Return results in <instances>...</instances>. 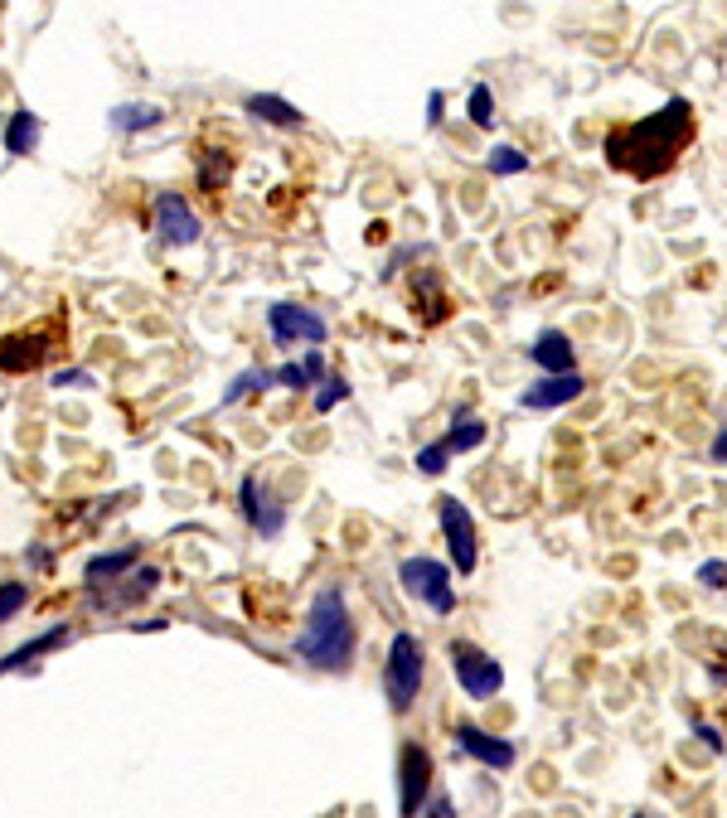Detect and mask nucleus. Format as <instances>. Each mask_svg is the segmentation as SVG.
<instances>
[{
	"instance_id": "7ed1b4c3",
	"label": "nucleus",
	"mask_w": 727,
	"mask_h": 818,
	"mask_svg": "<svg viewBox=\"0 0 727 818\" xmlns=\"http://www.w3.org/2000/svg\"><path fill=\"white\" fill-rule=\"evenodd\" d=\"M384 688H388V708L398 716L418 708V692H422V640L408 630L394 635L384 659Z\"/></svg>"
},
{
	"instance_id": "c756f323",
	"label": "nucleus",
	"mask_w": 727,
	"mask_h": 818,
	"mask_svg": "<svg viewBox=\"0 0 727 818\" xmlns=\"http://www.w3.org/2000/svg\"><path fill=\"white\" fill-rule=\"evenodd\" d=\"M277 383H282V388H316V383H310V378H306V368H301V364H282V368H277Z\"/></svg>"
},
{
	"instance_id": "473e14b6",
	"label": "nucleus",
	"mask_w": 727,
	"mask_h": 818,
	"mask_svg": "<svg viewBox=\"0 0 727 818\" xmlns=\"http://www.w3.org/2000/svg\"><path fill=\"white\" fill-rule=\"evenodd\" d=\"M25 567L30 571H49L54 567V553H49V547H39V543H30L25 547Z\"/></svg>"
},
{
	"instance_id": "412c9836",
	"label": "nucleus",
	"mask_w": 727,
	"mask_h": 818,
	"mask_svg": "<svg viewBox=\"0 0 727 818\" xmlns=\"http://www.w3.org/2000/svg\"><path fill=\"white\" fill-rule=\"evenodd\" d=\"M480 441H485V422H480L476 412H456L452 431H446V446H452V451H476Z\"/></svg>"
},
{
	"instance_id": "a878e982",
	"label": "nucleus",
	"mask_w": 727,
	"mask_h": 818,
	"mask_svg": "<svg viewBox=\"0 0 727 818\" xmlns=\"http://www.w3.org/2000/svg\"><path fill=\"white\" fill-rule=\"evenodd\" d=\"M316 388H320V392H316V398H310V402H316V412H335V407H340V402H350V383H344L340 374L320 378Z\"/></svg>"
},
{
	"instance_id": "393cba45",
	"label": "nucleus",
	"mask_w": 727,
	"mask_h": 818,
	"mask_svg": "<svg viewBox=\"0 0 727 818\" xmlns=\"http://www.w3.org/2000/svg\"><path fill=\"white\" fill-rule=\"evenodd\" d=\"M485 165H490V175H524L529 170V155H524L519 145H495Z\"/></svg>"
},
{
	"instance_id": "4be33fe9",
	"label": "nucleus",
	"mask_w": 727,
	"mask_h": 818,
	"mask_svg": "<svg viewBox=\"0 0 727 818\" xmlns=\"http://www.w3.org/2000/svg\"><path fill=\"white\" fill-rule=\"evenodd\" d=\"M272 383H277V374H272V368H248V374H238L228 388H223V407H233V402L253 398V392H267Z\"/></svg>"
},
{
	"instance_id": "39448f33",
	"label": "nucleus",
	"mask_w": 727,
	"mask_h": 818,
	"mask_svg": "<svg viewBox=\"0 0 727 818\" xmlns=\"http://www.w3.org/2000/svg\"><path fill=\"white\" fill-rule=\"evenodd\" d=\"M452 668H456V683L466 688V698H476V702H490L500 688H505V668L495 664V659L485 654L480 644L471 640H452Z\"/></svg>"
},
{
	"instance_id": "2f4dec72",
	"label": "nucleus",
	"mask_w": 727,
	"mask_h": 818,
	"mask_svg": "<svg viewBox=\"0 0 727 818\" xmlns=\"http://www.w3.org/2000/svg\"><path fill=\"white\" fill-rule=\"evenodd\" d=\"M699 581H703V586H713V591H723L727 586V562H718V557H713V562H703L699 567Z\"/></svg>"
},
{
	"instance_id": "9b49d317",
	"label": "nucleus",
	"mask_w": 727,
	"mask_h": 818,
	"mask_svg": "<svg viewBox=\"0 0 727 818\" xmlns=\"http://www.w3.org/2000/svg\"><path fill=\"white\" fill-rule=\"evenodd\" d=\"M582 392H587V378L577 374H543L533 388H524L519 392V407H529V412H553V407H567V402H577Z\"/></svg>"
},
{
	"instance_id": "cd10ccee",
	"label": "nucleus",
	"mask_w": 727,
	"mask_h": 818,
	"mask_svg": "<svg viewBox=\"0 0 727 818\" xmlns=\"http://www.w3.org/2000/svg\"><path fill=\"white\" fill-rule=\"evenodd\" d=\"M228 175H233V161H228V155H219V151H209L204 165H199V185H204V189L228 185Z\"/></svg>"
},
{
	"instance_id": "9d476101",
	"label": "nucleus",
	"mask_w": 727,
	"mask_h": 818,
	"mask_svg": "<svg viewBox=\"0 0 727 818\" xmlns=\"http://www.w3.org/2000/svg\"><path fill=\"white\" fill-rule=\"evenodd\" d=\"M155 233L165 248H195L204 223L185 204V194H155Z\"/></svg>"
},
{
	"instance_id": "1a4fd4ad",
	"label": "nucleus",
	"mask_w": 727,
	"mask_h": 818,
	"mask_svg": "<svg viewBox=\"0 0 727 818\" xmlns=\"http://www.w3.org/2000/svg\"><path fill=\"white\" fill-rule=\"evenodd\" d=\"M432 794V756L427 746L408 742L398 756V809L402 814H422V804H427Z\"/></svg>"
},
{
	"instance_id": "e433bc0d",
	"label": "nucleus",
	"mask_w": 727,
	"mask_h": 818,
	"mask_svg": "<svg viewBox=\"0 0 727 818\" xmlns=\"http://www.w3.org/2000/svg\"><path fill=\"white\" fill-rule=\"evenodd\" d=\"M708 461H713V465H727V427H723L718 436H713V446H708Z\"/></svg>"
},
{
	"instance_id": "b1692460",
	"label": "nucleus",
	"mask_w": 727,
	"mask_h": 818,
	"mask_svg": "<svg viewBox=\"0 0 727 818\" xmlns=\"http://www.w3.org/2000/svg\"><path fill=\"white\" fill-rule=\"evenodd\" d=\"M466 111H471V121L480 131H490V127H495V93H490L485 83H476L471 97H466Z\"/></svg>"
},
{
	"instance_id": "4468645a",
	"label": "nucleus",
	"mask_w": 727,
	"mask_h": 818,
	"mask_svg": "<svg viewBox=\"0 0 727 818\" xmlns=\"http://www.w3.org/2000/svg\"><path fill=\"white\" fill-rule=\"evenodd\" d=\"M63 644H73V625H54V630L35 635V640H25L20 649H10V654L0 659V678H5V674H15V668L39 664V659L49 654V649H63Z\"/></svg>"
},
{
	"instance_id": "5701e85b",
	"label": "nucleus",
	"mask_w": 727,
	"mask_h": 818,
	"mask_svg": "<svg viewBox=\"0 0 727 818\" xmlns=\"http://www.w3.org/2000/svg\"><path fill=\"white\" fill-rule=\"evenodd\" d=\"M412 296L427 306V320H442V316H446V296H442V282H436V272H422L418 282H412Z\"/></svg>"
},
{
	"instance_id": "4c0bfd02",
	"label": "nucleus",
	"mask_w": 727,
	"mask_h": 818,
	"mask_svg": "<svg viewBox=\"0 0 727 818\" xmlns=\"http://www.w3.org/2000/svg\"><path fill=\"white\" fill-rule=\"evenodd\" d=\"M422 814H452V799H446V794H427V804H422Z\"/></svg>"
},
{
	"instance_id": "a211bd4d",
	"label": "nucleus",
	"mask_w": 727,
	"mask_h": 818,
	"mask_svg": "<svg viewBox=\"0 0 727 818\" xmlns=\"http://www.w3.org/2000/svg\"><path fill=\"white\" fill-rule=\"evenodd\" d=\"M243 111L257 121H267V127H301V107H291L286 97H277V93H253L248 103H243Z\"/></svg>"
},
{
	"instance_id": "ddd939ff",
	"label": "nucleus",
	"mask_w": 727,
	"mask_h": 818,
	"mask_svg": "<svg viewBox=\"0 0 727 818\" xmlns=\"http://www.w3.org/2000/svg\"><path fill=\"white\" fill-rule=\"evenodd\" d=\"M456 746H461L471 760H480V766H490V770H509L514 760H519V750H514L509 742H500V736L480 732V726H471V722L456 726Z\"/></svg>"
},
{
	"instance_id": "f704fd0d",
	"label": "nucleus",
	"mask_w": 727,
	"mask_h": 818,
	"mask_svg": "<svg viewBox=\"0 0 727 818\" xmlns=\"http://www.w3.org/2000/svg\"><path fill=\"white\" fill-rule=\"evenodd\" d=\"M446 121V93H432L427 97V127H442Z\"/></svg>"
},
{
	"instance_id": "bb28decb",
	"label": "nucleus",
	"mask_w": 727,
	"mask_h": 818,
	"mask_svg": "<svg viewBox=\"0 0 727 818\" xmlns=\"http://www.w3.org/2000/svg\"><path fill=\"white\" fill-rule=\"evenodd\" d=\"M25 605H30V586H25V581H0V625L15 620Z\"/></svg>"
},
{
	"instance_id": "423d86ee",
	"label": "nucleus",
	"mask_w": 727,
	"mask_h": 818,
	"mask_svg": "<svg viewBox=\"0 0 727 818\" xmlns=\"http://www.w3.org/2000/svg\"><path fill=\"white\" fill-rule=\"evenodd\" d=\"M436 523H442L446 553H452L456 571H461V577H471L476 562H480V553H476V519H471V509H466L461 499L442 495V499H436Z\"/></svg>"
},
{
	"instance_id": "2eb2a0df",
	"label": "nucleus",
	"mask_w": 727,
	"mask_h": 818,
	"mask_svg": "<svg viewBox=\"0 0 727 818\" xmlns=\"http://www.w3.org/2000/svg\"><path fill=\"white\" fill-rule=\"evenodd\" d=\"M137 557H141V547H117V553H97V557H87V562H83V581H87V591H103V586H112V581H121L131 567H137Z\"/></svg>"
},
{
	"instance_id": "58836bf2",
	"label": "nucleus",
	"mask_w": 727,
	"mask_h": 818,
	"mask_svg": "<svg viewBox=\"0 0 727 818\" xmlns=\"http://www.w3.org/2000/svg\"><path fill=\"white\" fill-rule=\"evenodd\" d=\"M165 625H171V620H131V630L141 635V630H165Z\"/></svg>"
},
{
	"instance_id": "c9c22d12",
	"label": "nucleus",
	"mask_w": 727,
	"mask_h": 818,
	"mask_svg": "<svg viewBox=\"0 0 727 818\" xmlns=\"http://www.w3.org/2000/svg\"><path fill=\"white\" fill-rule=\"evenodd\" d=\"M693 732H699V736H703V746H708V750H718V756H723V750H727V742H723V736H718V732H713V726H708V722H693Z\"/></svg>"
},
{
	"instance_id": "7c9ffc66",
	"label": "nucleus",
	"mask_w": 727,
	"mask_h": 818,
	"mask_svg": "<svg viewBox=\"0 0 727 818\" xmlns=\"http://www.w3.org/2000/svg\"><path fill=\"white\" fill-rule=\"evenodd\" d=\"M97 378L87 374V368H63V374H54V388H93Z\"/></svg>"
},
{
	"instance_id": "6e6552de",
	"label": "nucleus",
	"mask_w": 727,
	"mask_h": 818,
	"mask_svg": "<svg viewBox=\"0 0 727 818\" xmlns=\"http://www.w3.org/2000/svg\"><path fill=\"white\" fill-rule=\"evenodd\" d=\"M238 503H243V519L257 537H282L286 533V503L272 495L262 475H243L238 485Z\"/></svg>"
},
{
	"instance_id": "0eeeda50",
	"label": "nucleus",
	"mask_w": 727,
	"mask_h": 818,
	"mask_svg": "<svg viewBox=\"0 0 727 818\" xmlns=\"http://www.w3.org/2000/svg\"><path fill=\"white\" fill-rule=\"evenodd\" d=\"M267 330H272V344L277 349H291V344H326L330 340V324L326 316L306 306H291V300H277L267 310Z\"/></svg>"
},
{
	"instance_id": "aec40b11",
	"label": "nucleus",
	"mask_w": 727,
	"mask_h": 818,
	"mask_svg": "<svg viewBox=\"0 0 727 818\" xmlns=\"http://www.w3.org/2000/svg\"><path fill=\"white\" fill-rule=\"evenodd\" d=\"M39 131H44V121L30 107H20L15 117H10V127H5V151L10 155H30L39 145Z\"/></svg>"
},
{
	"instance_id": "6ab92c4d",
	"label": "nucleus",
	"mask_w": 727,
	"mask_h": 818,
	"mask_svg": "<svg viewBox=\"0 0 727 818\" xmlns=\"http://www.w3.org/2000/svg\"><path fill=\"white\" fill-rule=\"evenodd\" d=\"M161 117H165V111L155 107V103H121V107L107 111L112 131H121V137H131V131H151Z\"/></svg>"
},
{
	"instance_id": "c85d7f7f",
	"label": "nucleus",
	"mask_w": 727,
	"mask_h": 818,
	"mask_svg": "<svg viewBox=\"0 0 727 818\" xmlns=\"http://www.w3.org/2000/svg\"><path fill=\"white\" fill-rule=\"evenodd\" d=\"M446 461H452V446H446V441L422 446V451H418V470H422V475H442Z\"/></svg>"
},
{
	"instance_id": "f3484780",
	"label": "nucleus",
	"mask_w": 727,
	"mask_h": 818,
	"mask_svg": "<svg viewBox=\"0 0 727 818\" xmlns=\"http://www.w3.org/2000/svg\"><path fill=\"white\" fill-rule=\"evenodd\" d=\"M155 586H161V567H137L121 591H107V596H97V591H93V605H97V610H127V605L151 596Z\"/></svg>"
},
{
	"instance_id": "f8f14e48",
	"label": "nucleus",
	"mask_w": 727,
	"mask_h": 818,
	"mask_svg": "<svg viewBox=\"0 0 727 818\" xmlns=\"http://www.w3.org/2000/svg\"><path fill=\"white\" fill-rule=\"evenodd\" d=\"M49 344H54V330H35V334H5L0 340V368L5 374H35L49 358Z\"/></svg>"
},
{
	"instance_id": "dca6fc26",
	"label": "nucleus",
	"mask_w": 727,
	"mask_h": 818,
	"mask_svg": "<svg viewBox=\"0 0 727 818\" xmlns=\"http://www.w3.org/2000/svg\"><path fill=\"white\" fill-rule=\"evenodd\" d=\"M529 358L543 368V374H573L577 368V354H573V340L563 330H543L539 340L529 344Z\"/></svg>"
},
{
	"instance_id": "20e7f679",
	"label": "nucleus",
	"mask_w": 727,
	"mask_h": 818,
	"mask_svg": "<svg viewBox=\"0 0 727 818\" xmlns=\"http://www.w3.org/2000/svg\"><path fill=\"white\" fill-rule=\"evenodd\" d=\"M398 581L412 601H422L436 615L456 610V586H452V567L432 562V557H402L398 562Z\"/></svg>"
},
{
	"instance_id": "f257e3e1",
	"label": "nucleus",
	"mask_w": 727,
	"mask_h": 818,
	"mask_svg": "<svg viewBox=\"0 0 727 818\" xmlns=\"http://www.w3.org/2000/svg\"><path fill=\"white\" fill-rule=\"evenodd\" d=\"M693 131H699V121H693L689 97H669V103L659 111H650V117L607 131L601 155H607L611 170H621L631 179H659L679 165V155L689 151Z\"/></svg>"
},
{
	"instance_id": "f03ea898",
	"label": "nucleus",
	"mask_w": 727,
	"mask_h": 818,
	"mask_svg": "<svg viewBox=\"0 0 727 818\" xmlns=\"http://www.w3.org/2000/svg\"><path fill=\"white\" fill-rule=\"evenodd\" d=\"M296 654L306 659L310 668L320 674H344L354 664V620H350V605H344L340 586L316 591L306 615V630L296 640Z\"/></svg>"
},
{
	"instance_id": "72a5a7b5",
	"label": "nucleus",
	"mask_w": 727,
	"mask_h": 818,
	"mask_svg": "<svg viewBox=\"0 0 727 818\" xmlns=\"http://www.w3.org/2000/svg\"><path fill=\"white\" fill-rule=\"evenodd\" d=\"M301 368H306V378H310V383H320V378H326V354H320V349H310L306 358H301Z\"/></svg>"
}]
</instances>
